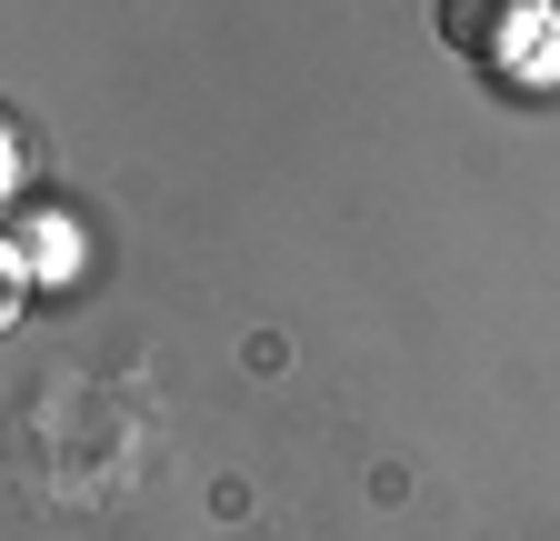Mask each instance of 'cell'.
<instances>
[{
    "label": "cell",
    "instance_id": "6da1fadb",
    "mask_svg": "<svg viewBox=\"0 0 560 541\" xmlns=\"http://www.w3.org/2000/svg\"><path fill=\"white\" fill-rule=\"evenodd\" d=\"M441 41L470 60L480 81H501L521 101L560 91V11L550 0H441Z\"/></svg>",
    "mask_w": 560,
    "mask_h": 541
},
{
    "label": "cell",
    "instance_id": "7a4b0ae2",
    "mask_svg": "<svg viewBox=\"0 0 560 541\" xmlns=\"http://www.w3.org/2000/svg\"><path fill=\"white\" fill-rule=\"evenodd\" d=\"M0 231H11V261L31 270V301H40V291H70V281H81V261H91L81 221H70L60 200H31V211H11Z\"/></svg>",
    "mask_w": 560,
    "mask_h": 541
},
{
    "label": "cell",
    "instance_id": "3957f363",
    "mask_svg": "<svg viewBox=\"0 0 560 541\" xmlns=\"http://www.w3.org/2000/svg\"><path fill=\"white\" fill-rule=\"evenodd\" d=\"M21 311H31V270L11 261V231H0V331H11Z\"/></svg>",
    "mask_w": 560,
    "mask_h": 541
},
{
    "label": "cell",
    "instance_id": "277c9868",
    "mask_svg": "<svg viewBox=\"0 0 560 541\" xmlns=\"http://www.w3.org/2000/svg\"><path fill=\"white\" fill-rule=\"evenodd\" d=\"M11 191H21V141H11V120H0V211H11Z\"/></svg>",
    "mask_w": 560,
    "mask_h": 541
},
{
    "label": "cell",
    "instance_id": "5b68a950",
    "mask_svg": "<svg viewBox=\"0 0 560 541\" xmlns=\"http://www.w3.org/2000/svg\"><path fill=\"white\" fill-rule=\"evenodd\" d=\"M550 11H560V0H550Z\"/></svg>",
    "mask_w": 560,
    "mask_h": 541
}]
</instances>
